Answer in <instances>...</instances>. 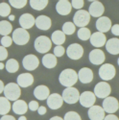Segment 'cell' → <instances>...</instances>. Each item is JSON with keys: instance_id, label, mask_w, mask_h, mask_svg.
I'll list each match as a JSON object with an SVG mask.
<instances>
[{"instance_id": "bcb514c9", "label": "cell", "mask_w": 119, "mask_h": 120, "mask_svg": "<svg viewBox=\"0 0 119 120\" xmlns=\"http://www.w3.org/2000/svg\"><path fill=\"white\" fill-rule=\"evenodd\" d=\"M0 120H16V119H15V116H13V115L5 114V115H2V117L0 118Z\"/></svg>"}, {"instance_id": "5b68a950", "label": "cell", "mask_w": 119, "mask_h": 120, "mask_svg": "<svg viewBox=\"0 0 119 120\" xmlns=\"http://www.w3.org/2000/svg\"><path fill=\"white\" fill-rule=\"evenodd\" d=\"M90 21V15L85 10H78L73 16V23L77 27H86Z\"/></svg>"}, {"instance_id": "7dc6e473", "label": "cell", "mask_w": 119, "mask_h": 120, "mask_svg": "<svg viewBox=\"0 0 119 120\" xmlns=\"http://www.w3.org/2000/svg\"><path fill=\"white\" fill-rule=\"evenodd\" d=\"M4 87H5V86H4V83L0 80V94H1L3 91H4Z\"/></svg>"}, {"instance_id": "8992f818", "label": "cell", "mask_w": 119, "mask_h": 120, "mask_svg": "<svg viewBox=\"0 0 119 120\" xmlns=\"http://www.w3.org/2000/svg\"><path fill=\"white\" fill-rule=\"evenodd\" d=\"M63 101L67 104H76L79 101V98H80V92L77 88L73 87V86H69L66 87L64 90L63 91V95H62Z\"/></svg>"}, {"instance_id": "c3c4849f", "label": "cell", "mask_w": 119, "mask_h": 120, "mask_svg": "<svg viewBox=\"0 0 119 120\" xmlns=\"http://www.w3.org/2000/svg\"><path fill=\"white\" fill-rule=\"evenodd\" d=\"M49 120H63L62 117H60V116H53V117H51Z\"/></svg>"}, {"instance_id": "8fae6325", "label": "cell", "mask_w": 119, "mask_h": 120, "mask_svg": "<svg viewBox=\"0 0 119 120\" xmlns=\"http://www.w3.org/2000/svg\"><path fill=\"white\" fill-rule=\"evenodd\" d=\"M22 65L23 67L28 71H33L35 69H37L39 65V60L37 56L29 54L23 58L22 61Z\"/></svg>"}, {"instance_id": "e575fe53", "label": "cell", "mask_w": 119, "mask_h": 120, "mask_svg": "<svg viewBox=\"0 0 119 120\" xmlns=\"http://www.w3.org/2000/svg\"><path fill=\"white\" fill-rule=\"evenodd\" d=\"M11 5H9L8 3L2 2L0 3V16L2 17H7L11 15Z\"/></svg>"}, {"instance_id": "9c48e42d", "label": "cell", "mask_w": 119, "mask_h": 120, "mask_svg": "<svg viewBox=\"0 0 119 120\" xmlns=\"http://www.w3.org/2000/svg\"><path fill=\"white\" fill-rule=\"evenodd\" d=\"M65 52H66V55L69 59L77 61V60H80L83 57L84 48L81 44H79V43H72L67 47Z\"/></svg>"}, {"instance_id": "836d02e7", "label": "cell", "mask_w": 119, "mask_h": 120, "mask_svg": "<svg viewBox=\"0 0 119 120\" xmlns=\"http://www.w3.org/2000/svg\"><path fill=\"white\" fill-rule=\"evenodd\" d=\"M62 31L67 35V36H70V35H73L76 31V25L73 23V22H70V21H67L65 22L63 25V30Z\"/></svg>"}, {"instance_id": "ac0fdd59", "label": "cell", "mask_w": 119, "mask_h": 120, "mask_svg": "<svg viewBox=\"0 0 119 120\" xmlns=\"http://www.w3.org/2000/svg\"><path fill=\"white\" fill-rule=\"evenodd\" d=\"M35 25L37 26V29L41 30V31H47V30H49L51 28V25H52L51 18L44 15H38L36 18Z\"/></svg>"}, {"instance_id": "816d5d0a", "label": "cell", "mask_w": 119, "mask_h": 120, "mask_svg": "<svg viewBox=\"0 0 119 120\" xmlns=\"http://www.w3.org/2000/svg\"><path fill=\"white\" fill-rule=\"evenodd\" d=\"M18 120H27V118H26V116H24V115H20V117L18 118Z\"/></svg>"}, {"instance_id": "7c38bea8", "label": "cell", "mask_w": 119, "mask_h": 120, "mask_svg": "<svg viewBox=\"0 0 119 120\" xmlns=\"http://www.w3.org/2000/svg\"><path fill=\"white\" fill-rule=\"evenodd\" d=\"M96 101V96L94 92L91 91H85L82 94H80L79 98V102L84 108H90L95 104Z\"/></svg>"}, {"instance_id": "681fc988", "label": "cell", "mask_w": 119, "mask_h": 120, "mask_svg": "<svg viewBox=\"0 0 119 120\" xmlns=\"http://www.w3.org/2000/svg\"><path fill=\"white\" fill-rule=\"evenodd\" d=\"M8 17H9V19H10V20H11V21L15 20V15H10Z\"/></svg>"}, {"instance_id": "f5cc1de1", "label": "cell", "mask_w": 119, "mask_h": 120, "mask_svg": "<svg viewBox=\"0 0 119 120\" xmlns=\"http://www.w3.org/2000/svg\"><path fill=\"white\" fill-rule=\"evenodd\" d=\"M87 1H89V2H93V1H95V0H87Z\"/></svg>"}, {"instance_id": "277c9868", "label": "cell", "mask_w": 119, "mask_h": 120, "mask_svg": "<svg viewBox=\"0 0 119 120\" xmlns=\"http://www.w3.org/2000/svg\"><path fill=\"white\" fill-rule=\"evenodd\" d=\"M13 41L16 45H25L29 42L30 41V34L26 29L23 28H16L15 31L13 32Z\"/></svg>"}, {"instance_id": "7bdbcfd3", "label": "cell", "mask_w": 119, "mask_h": 120, "mask_svg": "<svg viewBox=\"0 0 119 120\" xmlns=\"http://www.w3.org/2000/svg\"><path fill=\"white\" fill-rule=\"evenodd\" d=\"M111 31H112V35H114V36H119V24H114L113 26H112Z\"/></svg>"}, {"instance_id": "4dcf8cb0", "label": "cell", "mask_w": 119, "mask_h": 120, "mask_svg": "<svg viewBox=\"0 0 119 120\" xmlns=\"http://www.w3.org/2000/svg\"><path fill=\"white\" fill-rule=\"evenodd\" d=\"M13 31V26L7 20L0 21V35L2 36H9Z\"/></svg>"}, {"instance_id": "cb8c5ba5", "label": "cell", "mask_w": 119, "mask_h": 120, "mask_svg": "<svg viewBox=\"0 0 119 120\" xmlns=\"http://www.w3.org/2000/svg\"><path fill=\"white\" fill-rule=\"evenodd\" d=\"M12 109L15 114L18 115H23L28 111V105L24 100H15L14 101V104L12 106Z\"/></svg>"}, {"instance_id": "52a82bcc", "label": "cell", "mask_w": 119, "mask_h": 120, "mask_svg": "<svg viewBox=\"0 0 119 120\" xmlns=\"http://www.w3.org/2000/svg\"><path fill=\"white\" fill-rule=\"evenodd\" d=\"M99 77H100L103 81H111L115 77L116 70L115 67L111 64H103L101 67L99 68Z\"/></svg>"}, {"instance_id": "d6986e66", "label": "cell", "mask_w": 119, "mask_h": 120, "mask_svg": "<svg viewBox=\"0 0 119 120\" xmlns=\"http://www.w3.org/2000/svg\"><path fill=\"white\" fill-rule=\"evenodd\" d=\"M105 12V8H104V5L100 2L98 1V0H95L93 1L90 6L88 8V13L91 16L93 17H100L103 15Z\"/></svg>"}, {"instance_id": "e0dca14e", "label": "cell", "mask_w": 119, "mask_h": 120, "mask_svg": "<svg viewBox=\"0 0 119 120\" xmlns=\"http://www.w3.org/2000/svg\"><path fill=\"white\" fill-rule=\"evenodd\" d=\"M47 100V106L51 109H60L63 104V97L58 93H52L48 96Z\"/></svg>"}, {"instance_id": "9a60e30c", "label": "cell", "mask_w": 119, "mask_h": 120, "mask_svg": "<svg viewBox=\"0 0 119 120\" xmlns=\"http://www.w3.org/2000/svg\"><path fill=\"white\" fill-rule=\"evenodd\" d=\"M89 41H90V43L92 46H94L95 48H101L103 47L106 42H107V38L105 36L104 33L102 32H95L93 33L91 36H90V38H89Z\"/></svg>"}, {"instance_id": "f35d334b", "label": "cell", "mask_w": 119, "mask_h": 120, "mask_svg": "<svg viewBox=\"0 0 119 120\" xmlns=\"http://www.w3.org/2000/svg\"><path fill=\"white\" fill-rule=\"evenodd\" d=\"M64 53H65V49L62 45H57L54 48V55L56 57H62L64 55Z\"/></svg>"}, {"instance_id": "30bf717a", "label": "cell", "mask_w": 119, "mask_h": 120, "mask_svg": "<svg viewBox=\"0 0 119 120\" xmlns=\"http://www.w3.org/2000/svg\"><path fill=\"white\" fill-rule=\"evenodd\" d=\"M103 109L105 112L108 113H114L119 109V103L115 97L108 96L103 101Z\"/></svg>"}, {"instance_id": "d590c367", "label": "cell", "mask_w": 119, "mask_h": 120, "mask_svg": "<svg viewBox=\"0 0 119 120\" xmlns=\"http://www.w3.org/2000/svg\"><path fill=\"white\" fill-rule=\"evenodd\" d=\"M28 0H9V3L15 9H22L27 5Z\"/></svg>"}, {"instance_id": "2e32d148", "label": "cell", "mask_w": 119, "mask_h": 120, "mask_svg": "<svg viewBox=\"0 0 119 120\" xmlns=\"http://www.w3.org/2000/svg\"><path fill=\"white\" fill-rule=\"evenodd\" d=\"M78 80L82 84H89L93 81V71L88 67H83L78 72Z\"/></svg>"}, {"instance_id": "ab89813d", "label": "cell", "mask_w": 119, "mask_h": 120, "mask_svg": "<svg viewBox=\"0 0 119 120\" xmlns=\"http://www.w3.org/2000/svg\"><path fill=\"white\" fill-rule=\"evenodd\" d=\"M71 5H72V8H74V9L81 10L84 7L85 3H84V0H72Z\"/></svg>"}, {"instance_id": "484cf974", "label": "cell", "mask_w": 119, "mask_h": 120, "mask_svg": "<svg viewBox=\"0 0 119 120\" xmlns=\"http://www.w3.org/2000/svg\"><path fill=\"white\" fill-rule=\"evenodd\" d=\"M106 49L107 51L112 55H117L119 54V38H110L106 42Z\"/></svg>"}, {"instance_id": "f546056e", "label": "cell", "mask_w": 119, "mask_h": 120, "mask_svg": "<svg viewBox=\"0 0 119 120\" xmlns=\"http://www.w3.org/2000/svg\"><path fill=\"white\" fill-rule=\"evenodd\" d=\"M49 0H30L29 3L32 9L36 11H42L48 5Z\"/></svg>"}, {"instance_id": "b9f144b4", "label": "cell", "mask_w": 119, "mask_h": 120, "mask_svg": "<svg viewBox=\"0 0 119 120\" xmlns=\"http://www.w3.org/2000/svg\"><path fill=\"white\" fill-rule=\"evenodd\" d=\"M38 103L37 102V101H35V100H33V101H31L29 103V105H28V108H29V109L30 111H32V112H36V111H37V109H38Z\"/></svg>"}, {"instance_id": "8d00e7d4", "label": "cell", "mask_w": 119, "mask_h": 120, "mask_svg": "<svg viewBox=\"0 0 119 120\" xmlns=\"http://www.w3.org/2000/svg\"><path fill=\"white\" fill-rule=\"evenodd\" d=\"M63 120H82V118L76 112H68L65 113Z\"/></svg>"}, {"instance_id": "60d3db41", "label": "cell", "mask_w": 119, "mask_h": 120, "mask_svg": "<svg viewBox=\"0 0 119 120\" xmlns=\"http://www.w3.org/2000/svg\"><path fill=\"white\" fill-rule=\"evenodd\" d=\"M8 58V51L6 47L0 46V62H3Z\"/></svg>"}, {"instance_id": "4316f807", "label": "cell", "mask_w": 119, "mask_h": 120, "mask_svg": "<svg viewBox=\"0 0 119 120\" xmlns=\"http://www.w3.org/2000/svg\"><path fill=\"white\" fill-rule=\"evenodd\" d=\"M57 57L54 54H45L42 58V64L48 69H52L57 65Z\"/></svg>"}, {"instance_id": "5bb4252c", "label": "cell", "mask_w": 119, "mask_h": 120, "mask_svg": "<svg viewBox=\"0 0 119 120\" xmlns=\"http://www.w3.org/2000/svg\"><path fill=\"white\" fill-rule=\"evenodd\" d=\"M105 111L103 107L100 106H95L93 105L92 107L89 108L87 114H88V118L90 120H104L105 118Z\"/></svg>"}, {"instance_id": "db71d44e", "label": "cell", "mask_w": 119, "mask_h": 120, "mask_svg": "<svg viewBox=\"0 0 119 120\" xmlns=\"http://www.w3.org/2000/svg\"><path fill=\"white\" fill-rule=\"evenodd\" d=\"M117 64H118V65H119V58H118V60H117Z\"/></svg>"}, {"instance_id": "ba28073f", "label": "cell", "mask_w": 119, "mask_h": 120, "mask_svg": "<svg viewBox=\"0 0 119 120\" xmlns=\"http://www.w3.org/2000/svg\"><path fill=\"white\" fill-rule=\"evenodd\" d=\"M93 92H94L96 97L100 98V99H105L106 97L110 96V94L112 92V87L106 81L99 82L94 86V91Z\"/></svg>"}, {"instance_id": "44dd1931", "label": "cell", "mask_w": 119, "mask_h": 120, "mask_svg": "<svg viewBox=\"0 0 119 120\" xmlns=\"http://www.w3.org/2000/svg\"><path fill=\"white\" fill-rule=\"evenodd\" d=\"M72 5L68 0H59L56 4V11L60 15H67L71 13Z\"/></svg>"}, {"instance_id": "603a6c76", "label": "cell", "mask_w": 119, "mask_h": 120, "mask_svg": "<svg viewBox=\"0 0 119 120\" xmlns=\"http://www.w3.org/2000/svg\"><path fill=\"white\" fill-rule=\"evenodd\" d=\"M17 85L20 87H28L34 83V77L30 73H21L16 79Z\"/></svg>"}, {"instance_id": "74e56055", "label": "cell", "mask_w": 119, "mask_h": 120, "mask_svg": "<svg viewBox=\"0 0 119 120\" xmlns=\"http://www.w3.org/2000/svg\"><path fill=\"white\" fill-rule=\"evenodd\" d=\"M13 43V38L9 36H3V38H1V45L4 47H10Z\"/></svg>"}, {"instance_id": "f1b7e54d", "label": "cell", "mask_w": 119, "mask_h": 120, "mask_svg": "<svg viewBox=\"0 0 119 120\" xmlns=\"http://www.w3.org/2000/svg\"><path fill=\"white\" fill-rule=\"evenodd\" d=\"M11 103L10 100L6 97H0V115L8 114L9 112L11 111Z\"/></svg>"}, {"instance_id": "83f0119b", "label": "cell", "mask_w": 119, "mask_h": 120, "mask_svg": "<svg viewBox=\"0 0 119 120\" xmlns=\"http://www.w3.org/2000/svg\"><path fill=\"white\" fill-rule=\"evenodd\" d=\"M51 41L56 45H63L65 42V34L63 31L56 30V31L52 33Z\"/></svg>"}, {"instance_id": "d4e9b609", "label": "cell", "mask_w": 119, "mask_h": 120, "mask_svg": "<svg viewBox=\"0 0 119 120\" xmlns=\"http://www.w3.org/2000/svg\"><path fill=\"white\" fill-rule=\"evenodd\" d=\"M49 95H50V90H49V88L44 85L37 86L34 89V96L37 100L44 101V100H46L48 98Z\"/></svg>"}, {"instance_id": "7402d4cb", "label": "cell", "mask_w": 119, "mask_h": 120, "mask_svg": "<svg viewBox=\"0 0 119 120\" xmlns=\"http://www.w3.org/2000/svg\"><path fill=\"white\" fill-rule=\"evenodd\" d=\"M35 21H36V18L31 15V14H23L20 15L19 17V24H20L21 28L23 29H31L34 25H35Z\"/></svg>"}, {"instance_id": "f6af8a7d", "label": "cell", "mask_w": 119, "mask_h": 120, "mask_svg": "<svg viewBox=\"0 0 119 120\" xmlns=\"http://www.w3.org/2000/svg\"><path fill=\"white\" fill-rule=\"evenodd\" d=\"M37 112L39 115H44L46 113V108L44 106H41V107H38L37 109Z\"/></svg>"}, {"instance_id": "3957f363", "label": "cell", "mask_w": 119, "mask_h": 120, "mask_svg": "<svg viewBox=\"0 0 119 120\" xmlns=\"http://www.w3.org/2000/svg\"><path fill=\"white\" fill-rule=\"evenodd\" d=\"M3 93L5 97L9 99L10 101H15V100L19 99L21 95L20 86L15 83H9L5 86Z\"/></svg>"}, {"instance_id": "ffe728a7", "label": "cell", "mask_w": 119, "mask_h": 120, "mask_svg": "<svg viewBox=\"0 0 119 120\" xmlns=\"http://www.w3.org/2000/svg\"><path fill=\"white\" fill-rule=\"evenodd\" d=\"M112 20L108 16H100L98 17L96 21V28L99 32L102 33H107L108 31H110L112 28Z\"/></svg>"}, {"instance_id": "1f68e13d", "label": "cell", "mask_w": 119, "mask_h": 120, "mask_svg": "<svg viewBox=\"0 0 119 120\" xmlns=\"http://www.w3.org/2000/svg\"><path fill=\"white\" fill-rule=\"evenodd\" d=\"M5 67H6V70L9 73H15L19 69V64H18V62L16 61V60L10 59L6 62Z\"/></svg>"}, {"instance_id": "4fadbf2b", "label": "cell", "mask_w": 119, "mask_h": 120, "mask_svg": "<svg viewBox=\"0 0 119 120\" xmlns=\"http://www.w3.org/2000/svg\"><path fill=\"white\" fill-rule=\"evenodd\" d=\"M89 62L94 65H99V64H103V63L105 62V54L101 49L99 48H95L93 50H91L89 52Z\"/></svg>"}, {"instance_id": "6da1fadb", "label": "cell", "mask_w": 119, "mask_h": 120, "mask_svg": "<svg viewBox=\"0 0 119 120\" xmlns=\"http://www.w3.org/2000/svg\"><path fill=\"white\" fill-rule=\"evenodd\" d=\"M78 81V73L71 68H66L61 72L59 76V82L65 87L73 86Z\"/></svg>"}, {"instance_id": "7a4b0ae2", "label": "cell", "mask_w": 119, "mask_h": 120, "mask_svg": "<svg viewBox=\"0 0 119 120\" xmlns=\"http://www.w3.org/2000/svg\"><path fill=\"white\" fill-rule=\"evenodd\" d=\"M35 49L37 50V52L41 54H45L48 53L49 50L51 49L52 46V41L51 38H49L46 36H39L36 38V41L34 42Z\"/></svg>"}, {"instance_id": "ee69618b", "label": "cell", "mask_w": 119, "mask_h": 120, "mask_svg": "<svg viewBox=\"0 0 119 120\" xmlns=\"http://www.w3.org/2000/svg\"><path fill=\"white\" fill-rule=\"evenodd\" d=\"M104 120H119V118L114 115L113 113H108V115H106Z\"/></svg>"}, {"instance_id": "f907efd6", "label": "cell", "mask_w": 119, "mask_h": 120, "mask_svg": "<svg viewBox=\"0 0 119 120\" xmlns=\"http://www.w3.org/2000/svg\"><path fill=\"white\" fill-rule=\"evenodd\" d=\"M5 67V64L2 63V62H0V70H2V69H4Z\"/></svg>"}, {"instance_id": "d6a6232c", "label": "cell", "mask_w": 119, "mask_h": 120, "mask_svg": "<svg viewBox=\"0 0 119 120\" xmlns=\"http://www.w3.org/2000/svg\"><path fill=\"white\" fill-rule=\"evenodd\" d=\"M77 36L81 41H88V39L90 38V36H91L90 30H89L88 28H86V27H82V28L79 29Z\"/></svg>"}]
</instances>
